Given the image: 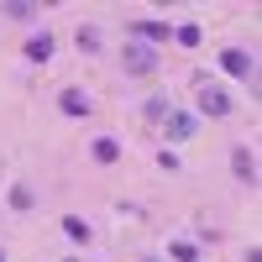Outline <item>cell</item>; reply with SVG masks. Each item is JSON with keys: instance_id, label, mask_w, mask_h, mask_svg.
<instances>
[{"instance_id": "e0dca14e", "label": "cell", "mask_w": 262, "mask_h": 262, "mask_svg": "<svg viewBox=\"0 0 262 262\" xmlns=\"http://www.w3.org/2000/svg\"><path fill=\"white\" fill-rule=\"evenodd\" d=\"M142 262H163V257H142Z\"/></svg>"}, {"instance_id": "9a60e30c", "label": "cell", "mask_w": 262, "mask_h": 262, "mask_svg": "<svg viewBox=\"0 0 262 262\" xmlns=\"http://www.w3.org/2000/svg\"><path fill=\"white\" fill-rule=\"evenodd\" d=\"M168 257H173V262H200V247H194V242H173Z\"/></svg>"}, {"instance_id": "d6986e66", "label": "cell", "mask_w": 262, "mask_h": 262, "mask_svg": "<svg viewBox=\"0 0 262 262\" xmlns=\"http://www.w3.org/2000/svg\"><path fill=\"white\" fill-rule=\"evenodd\" d=\"M69 262H79V257H69Z\"/></svg>"}, {"instance_id": "30bf717a", "label": "cell", "mask_w": 262, "mask_h": 262, "mask_svg": "<svg viewBox=\"0 0 262 262\" xmlns=\"http://www.w3.org/2000/svg\"><path fill=\"white\" fill-rule=\"evenodd\" d=\"M58 226H63V236H69V242H79V247H84V242H90V236H95V231H90V221H84V215H63Z\"/></svg>"}, {"instance_id": "8992f818", "label": "cell", "mask_w": 262, "mask_h": 262, "mask_svg": "<svg viewBox=\"0 0 262 262\" xmlns=\"http://www.w3.org/2000/svg\"><path fill=\"white\" fill-rule=\"evenodd\" d=\"M58 111H63V116H79V121H84V116L95 111V100L84 95L79 84H69V90H58Z\"/></svg>"}, {"instance_id": "5b68a950", "label": "cell", "mask_w": 262, "mask_h": 262, "mask_svg": "<svg viewBox=\"0 0 262 262\" xmlns=\"http://www.w3.org/2000/svg\"><path fill=\"white\" fill-rule=\"evenodd\" d=\"M221 69H226L231 79H252V74H257V58H252L247 48H226V53H221Z\"/></svg>"}, {"instance_id": "52a82bcc", "label": "cell", "mask_w": 262, "mask_h": 262, "mask_svg": "<svg viewBox=\"0 0 262 262\" xmlns=\"http://www.w3.org/2000/svg\"><path fill=\"white\" fill-rule=\"evenodd\" d=\"M231 168H236V179H242L247 189L257 184V158H252V147H247V142H236V147H231Z\"/></svg>"}, {"instance_id": "ba28073f", "label": "cell", "mask_w": 262, "mask_h": 262, "mask_svg": "<svg viewBox=\"0 0 262 262\" xmlns=\"http://www.w3.org/2000/svg\"><path fill=\"white\" fill-rule=\"evenodd\" d=\"M53 48H58L53 32H37V37L27 42V63H37V69H42V63H53Z\"/></svg>"}, {"instance_id": "3957f363", "label": "cell", "mask_w": 262, "mask_h": 262, "mask_svg": "<svg viewBox=\"0 0 262 262\" xmlns=\"http://www.w3.org/2000/svg\"><path fill=\"white\" fill-rule=\"evenodd\" d=\"M173 37V27L168 21H158V16H142V21H131V42H147V48H158L163 53V42Z\"/></svg>"}, {"instance_id": "9c48e42d", "label": "cell", "mask_w": 262, "mask_h": 262, "mask_svg": "<svg viewBox=\"0 0 262 262\" xmlns=\"http://www.w3.org/2000/svg\"><path fill=\"white\" fill-rule=\"evenodd\" d=\"M6 200H11V210L27 215V210H37V189H32V184H11V189H6Z\"/></svg>"}, {"instance_id": "277c9868", "label": "cell", "mask_w": 262, "mask_h": 262, "mask_svg": "<svg viewBox=\"0 0 262 262\" xmlns=\"http://www.w3.org/2000/svg\"><path fill=\"white\" fill-rule=\"evenodd\" d=\"M194 131H200V116H194V111H168L163 116V137L168 142H189Z\"/></svg>"}, {"instance_id": "2e32d148", "label": "cell", "mask_w": 262, "mask_h": 262, "mask_svg": "<svg viewBox=\"0 0 262 262\" xmlns=\"http://www.w3.org/2000/svg\"><path fill=\"white\" fill-rule=\"evenodd\" d=\"M168 111H173V105H168V100H147V121H163Z\"/></svg>"}, {"instance_id": "ac0fdd59", "label": "cell", "mask_w": 262, "mask_h": 262, "mask_svg": "<svg viewBox=\"0 0 262 262\" xmlns=\"http://www.w3.org/2000/svg\"><path fill=\"white\" fill-rule=\"evenodd\" d=\"M0 262H6V247H0Z\"/></svg>"}, {"instance_id": "7c38bea8", "label": "cell", "mask_w": 262, "mask_h": 262, "mask_svg": "<svg viewBox=\"0 0 262 262\" xmlns=\"http://www.w3.org/2000/svg\"><path fill=\"white\" fill-rule=\"evenodd\" d=\"M74 48H79V53H100V48H105L100 27H79V32H74Z\"/></svg>"}, {"instance_id": "4fadbf2b", "label": "cell", "mask_w": 262, "mask_h": 262, "mask_svg": "<svg viewBox=\"0 0 262 262\" xmlns=\"http://www.w3.org/2000/svg\"><path fill=\"white\" fill-rule=\"evenodd\" d=\"M0 16H11V21H32L37 6H32V0H6V6H0Z\"/></svg>"}, {"instance_id": "7a4b0ae2", "label": "cell", "mask_w": 262, "mask_h": 262, "mask_svg": "<svg viewBox=\"0 0 262 262\" xmlns=\"http://www.w3.org/2000/svg\"><path fill=\"white\" fill-rule=\"evenodd\" d=\"M236 111V100L221 90V84H200V111H194V116H215V121H226Z\"/></svg>"}, {"instance_id": "5bb4252c", "label": "cell", "mask_w": 262, "mask_h": 262, "mask_svg": "<svg viewBox=\"0 0 262 262\" xmlns=\"http://www.w3.org/2000/svg\"><path fill=\"white\" fill-rule=\"evenodd\" d=\"M200 37H205V32H200V21H184V27L173 32V42H179V48H200Z\"/></svg>"}, {"instance_id": "8fae6325", "label": "cell", "mask_w": 262, "mask_h": 262, "mask_svg": "<svg viewBox=\"0 0 262 262\" xmlns=\"http://www.w3.org/2000/svg\"><path fill=\"white\" fill-rule=\"evenodd\" d=\"M90 152H95V163H121V142L116 137H95Z\"/></svg>"}, {"instance_id": "6da1fadb", "label": "cell", "mask_w": 262, "mask_h": 262, "mask_svg": "<svg viewBox=\"0 0 262 262\" xmlns=\"http://www.w3.org/2000/svg\"><path fill=\"white\" fill-rule=\"evenodd\" d=\"M158 48H147V42H126V48H121V69L126 74H137V79H147L152 69H158Z\"/></svg>"}]
</instances>
